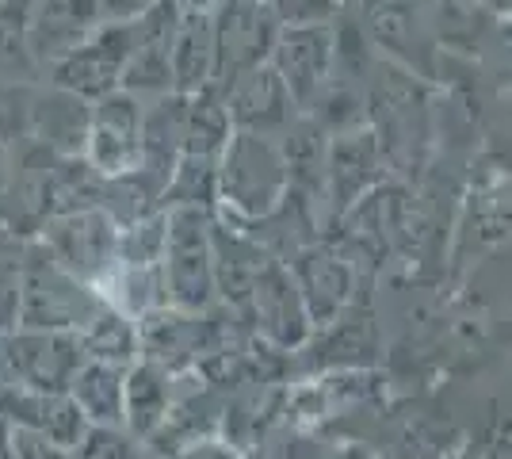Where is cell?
<instances>
[{
    "label": "cell",
    "mask_w": 512,
    "mask_h": 459,
    "mask_svg": "<svg viewBox=\"0 0 512 459\" xmlns=\"http://www.w3.org/2000/svg\"><path fill=\"white\" fill-rule=\"evenodd\" d=\"M276 43V16L264 0H218L214 4V46H218L214 92H226L249 69L268 66Z\"/></svg>",
    "instance_id": "5b68a950"
},
{
    "label": "cell",
    "mask_w": 512,
    "mask_h": 459,
    "mask_svg": "<svg viewBox=\"0 0 512 459\" xmlns=\"http://www.w3.org/2000/svg\"><path fill=\"white\" fill-rule=\"evenodd\" d=\"M31 4L35 0H0V85L4 88H23L35 77H43L27 43Z\"/></svg>",
    "instance_id": "d6986e66"
},
{
    "label": "cell",
    "mask_w": 512,
    "mask_h": 459,
    "mask_svg": "<svg viewBox=\"0 0 512 459\" xmlns=\"http://www.w3.org/2000/svg\"><path fill=\"white\" fill-rule=\"evenodd\" d=\"M65 394L77 402V410L88 417L92 429L127 425V368L104 364V360H85Z\"/></svg>",
    "instance_id": "9a60e30c"
},
{
    "label": "cell",
    "mask_w": 512,
    "mask_h": 459,
    "mask_svg": "<svg viewBox=\"0 0 512 459\" xmlns=\"http://www.w3.org/2000/svg\"><path fill=\"white\" fill-rule=\"evenodd\" d=\"M169 459H237V452L226 448V444H218V440H192V444L176 448Z\"/></svg>",
    "instance_id": "603a6c76"
},
{
    "label": "cell",
    "mask_w": 512,
    "mask_h": 459,
    "mask_svg": "<svg viewBox=\"0 0 512 459\" xmlns=\"http://www.w3.org/2000/svg\"><path fill=\"white\" fill-rule=\"evenodd\" d=\"M119 241H123V226L104 207L58 211L43 230L46 253L85 284H104L115 272Z\"/></svg>",
    "instance_id": "277c9868"
},
{
    "label": "cell",
    "mask_w": 512,
    "mask_h": 459,
    "mask_svg": "<svg viewBox=\"0 0 512 459\" xmlns=\"http://www.w3.org/2000/svg\"><path fill=\"white\" fill-rule=\"evenodd\" d=\"M134 43H138V23H104L85 46H77L46 77L54 88H65L88 104H96L123 88Z\"/></svg>",
    "instance_id": "ba28073f"
},
{
    "label": "cell",
    "mask_w": 512,
    "mask_h": 459,
    "mask_svg": "<svg viewBox=\"0 0 512 459\" xmlns=\"http://www.w3.org/2000/svg\"><path fill=\"white\" fill-rule=\"evenodd\" d=\"M85 161L92 165V173H100L104 180H119V176L142 169V161H146V108H142V96L119 88V92L92 104Z\"/></svg>",
    "instance_id": "8992f818"
},
{
    "label": "cell",
    "mask_w": 512,
    "mask_h": 459,
    "mask_svg": "<svg viewBox=\"0 0 512 459\" xmlns=\"http://www.w3.org/2000/svg\"><path fill=\"white\" fill-rule=\"evenodd\" d=\"M180 27V4L165 0L146 20H138V43L130 54L123 88L134 96H165L172 92V46Z\"/></svg>",
    "instance_id": "30bf717a"
},
{
    "label": "cell",
    "mask_w": 512,
    "mask_h": 459,
    "mask_svg": "<svg viewBox=\"0 0 512 459\" xmlns=\"http://www.w3.org/2000/svg\"><path fill=\"white\" fill-rule=\"evenodd\" d=\"M165 291L169 306L184 314H199L214 303L218 291V253H214L211 219L203 207H172L165 234Z\"/></svg>",
    "instance_id": "6da1fadb"
},
{
    "label": "cell",
    "mask_w": 512,
    "mask_h": 459,
    "mask_svg": "<svg viewBox=\"0 0 512 459\" xmlns=\"http://www.w3.org/2000/svg\"><path fill=\"white\" fill-rule=\"evenodd\" d=\"M172 417V379L169 368L142 360L127 368V429L130 437H157Z\"/></svg>",
    "instance_id": "2e32d148"
},
{
    "label": "cell",
    "mask_w": 512,
    "mask_h": 459,
    "mask_svg": "<svg viewBox=\"0 0 512 459\" xmlns=\"http://www.w3.org/2000/svg\"><path fill=\"white\" fill-rule=\"evenodd\" d=\"M253 295H256V314L268 326V333L276 337L279 345H295L306 329V299L302 287L279 272V268H256L253 276Z\"/></svg>",
    "instance_id": "e0dca14e"
},
{
    "label": "cell",
    "mask_w": 512,
    "mask_h": 459,
    "mask_svg": "<svg viewBox=\"0 0 512 459\" xmlns=\"http://www.w3.org/2000/svg\"><path fill=\"white\" fill-rule=\"evenodd\" d=\"M180 8H192V12H214L218 0H176Z\"/></svg>",
    "instance_id": "cb8c5ba5"
},
{
    "label": "cell",
    "mask_w": 512,
    "mask_h": 459,
    "mask_svg": "<svg viewBox=\"0 0 512 459\" xmlns=\"http://www.w3.org/2000/svg\"><path fill=\"white\" fill-rule=\"evenodd\" d=\"M20 306H23V287L16 272H0V337L20 326Z\"/></svg>",
    "instance_id": "44dd1931"
},
{
    "label": "cell",
    "mask_w": 512,
    "mask_h": 459,
    "mask_svg": "<svg viewBox=\"0 0 512 459\" xmlns=\"http://www.w3.org/2000/svg\"><path fill=\"white\" fill-rule=\"evenodd\" d=\"M157 4H165V0H100L104 23H138L146 20Z\"/></svg>",
    "instance_id": "7402d4cb"
},
{
    "label": "cell",
    "mask_w": 512,
    "mask_h": 459,
    "mask_svg": "<svg viewBox=\"0 0 512 459\" xmlns=\"http://www.w3.org/2000/svg\"><path fill=\"white\" fill-rule=\"evenodd\" d=\"M85 360L77 333L23 329L20 337H4V379L16 383V391L65 394Z\"/></svg>",
    "instance_id": "52a82bcc"
},
{
    "label": "cell",
    "mask_w": 512,
    "mask_h": 459,
    "mask_svg": "<svg viewBox=\"0 0 512 459\" xmlns=\"http://www.w3.org/2000/svg\"><path fill=\"white\" fill-rule=\"evenodd\" d=\"M27 127H31V134L43 146L65 153V157L85 153L88 127H92V104L81 100V96H73V92H65V88H54L50 96L31 100Z\"/></svg>",
    "instance_id": "4fadbf2b"
},
{
    "label": "cell",
    "mask_w": 512,
    "mask_h": 459,
    "mask_svg": "<svg viewBox=\"0 0 512 459\" xmlns=\"http://www.w3.org/2000/svg\"><path fill=\"white\" fill-rule=\"evenodd\" d=\"M276 69L287 81L295 104H306L325 81V66H329V35L321 31V23L310 27H287L279 31L276 43Z\"/></svg>",
    "instance_id": "5bb4252c"
},
{
    "label": "cell",
    "mask_w": 512,
    "mask_h": 459,
    "mask_svg": "<svg viewBox=\"0 0 512 459\" xmlns=\"http://www.w3.org/2000/svg\"><path fill=\"white\" fill-rule=\"evenodd\" d=\"M100 27H104L100 0H35L31 23H27V43L43 77L58 62H65L77 46H85Z\"/></svg>",
    "instance_id": "9c48e42d"
},
{
    "label": "cell",
    "mask_w": 512,
    "mask_h": 459,
    "mask_svg": "<svg viewBox=\"0 0 512 459\" xmlns=\"http://www.w3.org/2000/svg\"><path fill=\"white\" fill-rule=\"evenodd\" d=\"M23 306L20 326L23 329H58V333H77L85 329L96 310L107 303L104 295H92L85 280L65 272L50 253H31L27 268L20 272Z\"/></svg>",
    "instance_id": "3957f363"
},
{
    "label": "cell",
    "mask_w": 512,
    "mask_h": 459,
    "mask_svg": "<svg viewBox=\"0 0 512 459\" xmlns=\"http://www.w3.org/2000/svg\"><path fill=\"white\" fill-rule=\"evenodd\" d=\"M214 66H218L214 12L180 8V27H176V46H172V92L199 96L214 88Z\"/></svg>",
    "instance_id": "7c38bea8"
},
{
    "label": "cell",
    "mask_w": 512,
    "mask_h": 459,
    "mask_svg": "<svg viewBox=\"0 0 512 459\" xmlns=\"http://www.w3.org/2000/svg\"><path fill=\"white\" fill-rule=\"evenodd\" d=\"M77 337H81V349L88 360H104V364H119V368H130L134 356L142 352L138 322L123 310H115L111 303L100 306L96 318L85 329H77Z\"/></svg>",
    "instance_id": "ac0fdd59"
},
{
    "label": "cell",
    "mask_w": 512,
    "mask_h": 459,
    "mask_svg": "<svg viewBox=\"0 0 512 459\" xmlns=\"http://www.w3.org/2000/svg\"><path fill=\"white\" fill-rule=\"evenodd\" d=\"M287 184H291V165L268 142V134L234 131L218 169V199H226L234 211L249 219L256 215L264 219L279 207Z\"/></svg>",
    "instance_id": "7a4b0ae2"
},
{
    "label": "cell",
    "mask_w": 512,
    "mask_h": 459,
    "mask_svg": "<svg viewBox=\"0 0 512 459\" xmlns=\"http://www.w3.org/2000/svg\"><path fill=\"white\" fill-rule=\"evenodd\" d=\"M272 8V16L283 20L287 27H310V23H321L337 0H264Z\"/></svg>",
    "instance_id": "ffe728a7"
},
{
    "label": "cell",
    "mask_w": 512,
    "mask_h": 459,
    "mask_svg": "<svg viewBox=\"0 0 512 459\" xmlns=\"http://www.w3.org/2000/svg\"><path fill=\"white\" fill-rule=\"evenodd\" d=\"M230 119H234V131L249 134H268L272 127L287 123V115L295 108V96L287 81L279 77L276 66H256L245 77H237L234 85L222 92Z\"/></svg>",
    "instance_id": "8fae6325"
}]
</instances>
